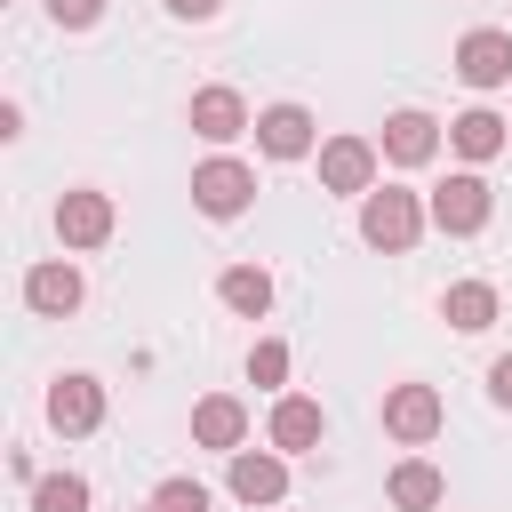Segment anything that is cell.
<instances>
[{
  "label": "cell",
  "instance_id": "6da1fadb",
  "mask_svg": "<svg viewBox=\"0 0 512 512\" xmlns=\"http://www.w3.org/2000/svg\"><path fill=\"white\" fill-rule=\"evenodd\" d=\"M424 224H432V208H424L416 192H400V184H376V192L360 200V240L384 248V256H408V248L424 240Z\"/></svg>",
  "mask_w": 512,
  "mask_h": 512
},
{
  "label": "cell",
  "instance_id": "7a4b0ae2",
  "mask_svg": "<svg viewBox=\"0 0 512 512\" xmlns=\"http://www.w3.org/2000/svg\"><path fill=\"white\" fill-rule=\"evenodd\" d=\"M424 208H432V224H440L448 240H472V232H488L496 192H488V176H480V168H456V176H448V184H440Z\"/></svg>",
  "mask_w": 512,
  "mask_h": 512
},
{
  "label": "cell",
  "instance_id": "3957f363",
  "mask_svg": "<svg viewBox=\"0 0 512 512\" xmlns=\"http://www.w3.org/2000/svg\"><path fill=\"white\" fill-rule=\"evenodd\" d=\"M248 200H256V168H248V160L216 152V160H200V168H192V208H200V216L232 224V216H240Z\"/></svg>",
  "mask_w": 512,
  "mask_h": 512
},
{
  "label": "cell",
  "instance_id": "277c9868",
  "mask_svg": "<svg viewBox=\"0 0 512 512\" xmlns=\"http://www.w3.org/2000/svg\"><path fill=\"white\" fill-rule=\"evenodd\" d=\"M456 80L464 88H512V32L504 24H480V32H464L456 40Z\"/></svg>",
  "mask_w": 512,
  "mask_h": 512
},
{
  "label": "cell",
  "instance_id": "5b68a950",
  "mask_svg": "<svg viewBox=\"0 0 512 512\" xmlns=\"http://www.w3.org/2000/svg\"><path fill=\"white\" fill-rule=\"evenodd\" d=\"M440 424H448V408H440L432 384H392V392H384V432H392L400 448H424Z\"/></svg>",
  "mask_w": 512,
  "mask_h": 512
},
{
  "label": "cell",
  "instance_id": "8992f818",
  "mask_svg": "<svg viewBox=\"0 0 512 512\" xmlns=\"http://www.w3.org/2000/svg\"><path fill=\"white\" fill-rule=\"evenodd\" d=\"M376 160H384V152H376L368 136H328V144H320V184L368 200V192H376Z\"/></svg>",
  "mask_w": 512,
  "mask_h": 512
},
{
  "label": "cell",
  "instance_id": "52a82bcc",
  "mask_svg": "<svg viewBox=\"0 0 512 512\" xmlns=\"http://www.w3.org/2000/svg\"><path fill=\"white\" fill-rule=\"evenodd\" d=\"M56 240H64V248H104V240H112V192L72 184V192L56 200Z\"/></svg>",
  "mask_w": 512,
  "mask_h": 512
},
{
  "label": "cell",
  "instance_id": "ba28073f",
  "mask_svg": "<svg viewBox=\"0 0 512 512\" xmlns=\"http://www.w3.org/2000/svg\"><path fill=\"white\" fill-rule=\"evenodd\" d=\"M256 144H264V160H312L320 152V128H312L304 104H264L256 112Z\"/></svg>",
  "mask_w": 512,
  "mask_h": 512
},
{
  "label": "cell",
  "instance_id": "9c48e42d",
  "mask_svg": "<svg viewBox=\"0 0 512 512\" xmlns=\"http://www.w3.org/2000/svg\"><path fill=\"white\" fill-rule=\"evenodd\" d=\"M232 496H240L248 512H272V504L288 496V456H280V448H240V456H232Z\"/></svg>",
  "mask_w": 512,
  "mask_h": 512
},
{
  "label": "cell",
  "instance_id": "30bf717a",
  "mask_svg": "<svg viewBox=\"0 0 512 512\" xmlns=\"http://www.w3.org/2000/svg\"><path fill=\"white\" fill-rule=\"evenodd\" d=\"M48 424H56L64 440L96 432V424H104V384H96V376H56V384H48Z\"/></svg>",
  "mask_w": 512,
  "mask_h": 512
},
{
  "label": "cell",
  "instance_id": "8fae6325",
  "mask_svg": "<svg viewBox=\"0 0 512 512\" xmlns=\"http://www.w3.org/2000/svg\"><path fill=\"white\" fill-rule=\"evenodd\" d=\"M80 296H88V280H80V264H32L24 272V304L40 312V320H64V312H80Z\"/></svg>",
  "mask_w": 512,
  "mask_h": 512
},
{
  "label": "cell",
  "instance_id": "7c38bea8",
  "mask_svg": "<svg viewBox=\"0 0 512 512\" xmlns=\"http://www.w3.org/2000/svg\"><path fill=\"white\" fill-rule=\"evenodd\" d=\"M320 432H328L320 400H304V392H280V400H272V432H264V440H272L280 456H312Z\"/></svg>",
  "mask_w": 512,
  "mask_h": 512
},
{
  "label": "cell",
  "instance_id": "4fadbf2b",
  "mask_svg": "<svg viewBox=\"0 0 512 512\" xmlns=\"http://www.w3.org/2000/svg\"><path fill=\"white\" fill-rule=\"evenodd\" d=\"M376 152H384L392 168H424V160L440 152V120L408 104V112H392V120H384V144H376Z\"/></svg>",
  "mask_w": 512,
  "mask_h": 512
},
{
  "label": "cell",
  "instance_id": "5bb4252c",
  "mask_svg": "<svg viewBox=\"0 0 512 512\" xmlns=\"http://www.w3.org/2000/svg\"><path fill=\"white\" fill-rule=\"evenodd\" d=\"M192 448H224V456H240V448H248V408H240L232 392H208V400L192 408Z\"/></svg>",
  "mask_w": 512,
  "mask_h": 512
},
{
  "label": "cell",
  "instance_id": "9a60e30c",
  "mask_svg": "<svg viewBox=\"0 0 512 512\" xmlns=\"http://www.w3.org/2000/svg\"><path fill=\"white\" fill-rule=\"evenodd\" d=\"M184 120H192V136H208V144H232L240 128H256V120H248V104H240V88H200Z\"/></svg>",
  "mask_w": 512,
  "mask_h": 512
},
{
  "label": "cell",
  "instance_id": "2e32d148",
  "mask_svg": "<svg viewBox=\"0 0 512 512\" xmlns=\"http://www.w3.org/2000/svg\"><path fill=\"white\" fill-rule=\"evenodd\" d=\"M504 128H512L504 112L472 104V112H456V120H448V144H456V152H464V160L480 168V160H496V152H504Z\"/></svg>",
  "mask_w": 512,
  "mask_h": 512
},
{
  "label": "cell",
  "instance_id": "e0dca14e",
  "mask_svg": "<svg viewBox=\"0 0 512 512\" xmlns=\"http://www.w3.org/2000/svg\"><path fill=\"white\" fill-rule=\"evenodd\" d=\"M384 496H392L400 512H432V504L448 496V480H440V464H424V456H400V464H392V480H384Z\"/></svg>",
  "mask_w": 512,
  "mask_h": 512
},
{
  "label": "cell",
  "instance_id": "ac0fdd59",
  "mask_svg": "<svg viewBox=\"0 0 512 512\" xmlns=\"http://www.w3.org/2000/svg\"><path fill=\"white\" fill-rule=\"evenodd\" d=\"M216 296H224V312L264 320V312H272V272H264V264H232V272L216 280Z\"/></svg>",
  "mask_w": 512,
  "mask_h": 512
},
{
  "label": "cell",
  "instance_id": "d6986e66",
  "mask_svg": "<svg viewBox=\"0 0 512 512\" xmlns=\"http://www.w3.org/2000/svg\"><path fill=\"white\" fill-rule=\"evenodd\" d=\"M440 320H448L456 336H480V328L496 320V288H488V280H456V288L440 296Z\"/></svg>",
  "mask_w": 512,
  "mask_h": 512
},
{
  "label": "cell",
  "instance_id": "ffe728a7",
  "mask_svg": "<svg viewBox=\"0 0 512 512\" xmlns=\"http://www.w3.org/2000/svg\"><path fill=\"white\" fill-rule=\"evenodd\" d=\"M32 512H88V480H80V472H48V480H32Z\"/></svg>",
  "mask_w": 512,
  "mask_h": 512
},
{
  "label": "cell",
  "instance_id": "44dd1931",
  "mask_svg": "<svg viewBox=\"0 0 512 512\" xmlns=\"http://www.w3.org/2000/svg\"><path fill=\"white\" fill-rule=\"evenodd\" d=\"M248 384H264V392L288 384V344H280V336H256V344H248Z\"/></svg>",
  "mask_w": 512,
  "mask_h": 512
},
{
  "label": "cell",
  "instance_id": "7402d4cb",
  "mask_svg": "<svg viewBox=\"0 0 512 512\" xmlns=\"http://www.w3.org/2000/svg\"><path fill=\"white\" fill-rule=\"evenodd\" d=\"M152 504H160V512H208V488L176 472V480H160V488H152Z\"/></svg>",
  "mask_w": 512,
  "mask_h": 512
},
{
  "label": "cell",
  "instance_id": "603a6c76",
  "mask_svg": "<svg viewBox=\"0 0 512 512\" xmlns=\"http://www.w3.org/2000/svg\"><path fill=\"white\" fill-rule=\"evenodd\" d=\"M48 16H56L64 32H88V24L104 16V0H48Z\"/></svg>",
  "mask_w": 512,
  "mask_h": 512
},
{
  "label": "cell",
  "instance_id": "cb8c5ba5",
  "mask_svg": "<svg viewBox=\"0 0 512 512\" xmlns=\"http://www.w3.org/2000/svg\"><path fill=\"white\" fill-rule=\"evenodd\" d=\"M488 400H496V408H512V352L488 368Z\"/></svg>",
  "mask_w": 512,
  "mask_h": 512
},
{
  "label": "cell",
  "instance_id": "d4e9b609",
  "mask_svg": "<svg viewBox=\"0 0 512 512\" xmlns=\"http://www.w3.org/2000/svg\"><path fill=\"white\" fill-rule=\"evenodd\" d=\"M224 0H168V16H184V24H208Z\"/></svg>",
  "mask_w": 512,
  "mask_h": 512
},
{
  "label": "cell",
  "instance_id": "484cf974",
  "mask_svg": "<svg viewBox=\"0 0 512 512\" xmlns=\"http://www.w3.org/2000/svg\"><path fill=\"white\" fill-rule=\"evenodd\" d=\"M144 512H160V504H144Z\"/></svg>",
  "mask_w": 512,
  "mask_h": 512
}]
</instances>
